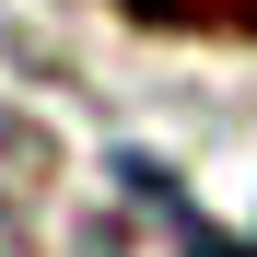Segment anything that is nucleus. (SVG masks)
<instances>
[{
    "instance_id": "obj_1",
    "label": "nucleus",
    "mask_w": 257,
    "mask_h": 257,
    "mask_svg": "<svg viewBox=\"0 0 257 257\" xmlns=\"http://www.w3.org/2000/svg\"><path fill=\"white\" fill-rule=\"evenodd\" d=\"M141 24H176V35H257V0H128Z\"/></svg>"
}]
</instances>
